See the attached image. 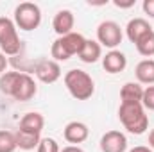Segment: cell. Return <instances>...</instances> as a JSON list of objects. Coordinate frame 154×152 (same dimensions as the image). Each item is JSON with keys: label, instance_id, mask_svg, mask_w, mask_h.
<instances>
[{"label": "cell", "instance_id": "obj_1", "mask_svg": "<svg viewBox=\"0 0 154 152\" xmlns=\"http://www.w3.org/2000/svg\"><path fill=\"white\" fill-rule=\"evenodd\" d=\"M118 118L131 134H143L149 129V116L145 114L142 102H122Z\"/></svg>", "mask_w": 154, "mask_h": 152}, {"label": "cell", "instance_id": "obj_2", "mask_svg": "<svg viewBox=\"0 0 154 152\" xmlns=\"http://www.w3.org/2000/svg\"><path fill=\"white\" fill-rule=\"evenodd\" d=\"M65 86L75 100H88L95 93V82L91 75L84 70H70L65 75Z\"/></svg>", "mask_w": 154, "mask_h": 152}, {"label": "cell", "instance_id": "obj_3", "mask_svg": "<svg viewBox=\"0 0 154 152\" xmlns=\"http://www.w3.org/2000/svg\"><path fill=\"white\" fill-rule=\"evenodd\" d=\"M86 43V38L79 32H70L66 36H61L57 38L52 47H50V56L56 63L59 61H68L72 56H79L82 47Z\"/></svg>", "mask_w": 154, "mask_h": 152}, {"label": "cell", "instance_id": "obj_4", "mask_svg": "<svg viewBox=\"0 0 154 152\" xmlns=\"http://www.w3.org/2000/svg\"><path fill=\"white\" fill-rule=\"evenodd\" d=\"M41 23V9L32 2H22L14 9V25L22 31H34Z\"/></svg>", "mask_w": 154, "mask_h": 152}, {"label": "cell", "instance_id": "obj_5", "mask_svg": "<svg viewBox=\"0 0 154 152\" xmlns=\"http://www.w3.org/2000/svg\"><path fill=\"white\" fill-rule=\"evenodd\" d=\"M22 48L16 25L13 20L0 16V52L5 56H16Z\"/></svg>", "mask_w": 154, "mask_h": 152}, {"label": "cell", "instance_id": "obj_6", "mask_svg": "<svg viewBox=\"0 0 154 152\" xmlns=\"http://www.w3.org/2000/svg\"><path fill=\"white\" fill-rule=\"evenodd\" d=\"M97 41H99L100 47L115 50V47H118L122 43V29H120V25L113 20L102 22L97 27Z\"/></svg>", "mask_w": 154, "mask_h": 152}, {"label": "cell", "instance_id": "obj_7", "mask_svg": "<svg viewBox=\"0 0 154 152\" xmlns=\"http://www.w3.org/2000/svg\"><path fill=\"white\" fill-rule=\"evenodd\" d=\"M34 74H36V77L41 82L52 84V82H56L61 77V66L54 59H41L34 66Z\"/></svg>", "mask_w": 154, "mask_h": 152}, {"label": "cell", "instance_id": "obj_8", "mask_svg": "<svg viewBox=\"0 0 154 152\" xmlns=\"http://www.w3.org/2000/svg\"><path fill=\"white\" fill-rule=\"evenodd\" d=\"M127 138L120 131H108L100 138V150L102 152H125Z\"/></svg>", "mask_w": 154, "mask_h": 152}, {"label": "cell", "instance_id": "obj_9", "mask_svg": "<svg viewBox=\"0 0 154 152\" xmlns=\"http://www.w3.org/2000/svg\"><path fill=\"white\" fill-rule=\"evenodd\" d=\"M74 25H75V18H74V13L68 11V9L57 11L56 16H54V20H52L54 32H56L59 38H61V36H66V34H70V32H74V31H72Z\"/></svg>", "mask_w": 154, "mask_h": 152}, {"label": "cell", "instance_id": "obj_10", "mask_svg": "<svg viewBox=\"0 0 154 152\" xmlns=\"http://www.w3.org/2000/svg\"><path fill=\"white\" fill-rule=\"evenodd\" d=\"M63 136H65V140H66L68 143L77 145V143H82V141L88 140L90 129H88V125H86L84 122H77L75 120V122H70V123L65 125Z\"/></svg>", "mask_w": 154, "mask_h": 152}, {"label": "cell", "instance_id": "obj_11", "mask_svg": "<svg viewBox=\"0 0 154 152\" xmlns=\"http://www.w3.org/2000/svg\"><path fill=\"white\" fill-rule=\"evenodd\" d=\"M149 32H152V27L149 25V22L145 18H133L125 25V34H127L129 41L134 43V45L143 38L145 34H149Z\"/></svg>", "mask_w": 154, "mask_h": 152}, {"label": "cell", "instance_id": "obj_12", "mask_svg": "<svg viewBox=\"0 0 154 152\" xmlns=\"http://www.w3.org/2000/svg\"><path fill=\"white\" fill-rule=\"evenodd\" d=\"M36 91H38V88H36L34 79L29 75V74H22L20 82H18V86L14 90L13 99L14 100H20V102H27V100H31L36 95Z\"/></svg>", "mask_w": 154, "mask_h": 152}, {"label": "cell", "instance_id": "obj_13", "mask_svg": "<svg viewBox=\"0 0 154 152\" xmlns=\"http://www.w3.org/2000/svg\"><path fill=\"white\" fill-rule=\"evenodd\" d=\"M43 127H45V118H43V114L32 111V113H27V114L22 116L20 125H18V131L29 132V134H41Z\"/></svg>", "mask_w": 154, "mask_h": 152}, {"label": "cell", "instance_id": "obj_14", "mask_svg": "<svg viewBox=\"0 0 154 152\" xmlns=\"http://www.w3.org/2000/svg\"><path fill=\"white\" fill-rule=\"evenodd\" d=\"M102 66L108 74H120L127 66V57L120 50H109L102 57Z\"/></svg>", "mask_w": 154, "mask_h": 152}, {"label": "cell", "instance_id": "obj_15", "mask_svg": "<svg viewBox=\"0 0 154 152\" xmlns=\"http://www.w3.org/2000/svg\"><path fill=\"white\" fill-rule=\"evenodd\" d=\"M100 57H102V47L99 45V41L86 39V43H84V47L79 54V59L86 65H91V63H97Z\"/></svg>", "mask_w": 154, "mask_h": 152}, {"label": "cell", "instance_id": "obj_16", "mask_svg": "<svg viewBox=\"0 0 154 152\" xmlns=\"http://www.w3.org/2000/svg\"><path fill=\"white\" fill-rule=\"evenodd\" d=\"M136 79L140 84L154 86V59H143L136 65Z\"/></svg>", "mask_w": 154, "mask_h": 152}, {"label": "cell", "instance_id": "obj_17", "mask_svg": "<svg viewBox=\"0 0 154 152\" xmlns=\"http://www.w3.org/2000/svg\"><path fill=\"white\" fill-rule=\"evenodd\" d=\"M143 97V88L140 82H125L120 90V99L122 102H142Z\"/></svg>", "mask_w": 154, "mask_h": 152}, {"label": "cell", "instance_id": "obj_18", "mask_svg": "<svg viewBox=\"0 0 154 152\" xmlns=\"http://www.w3.org/2000/svg\"><path fill=\"white\" fill-rule=\"evenodd\" d=\"M20 77H22V72H5L0 75V91L13 97L14 95V90L20 82Z\"/></svg>", "mask_w": 154, "mask_h": 152}, {"label": "cell", "instance_id": "obj_19", "mask_svg": "<svg viewBox=\"0 0 154 152\" xmlns=\"http://www.w3.org/2000/svg\"><path fill=\"white\" fill-rule=\"evenodd\" d=\"M14 138H16V147L22 149V150H32V149H38L39 141V134H29V132H22V131H16L14 132Z\"/></svg>", "mask_w": 154, "mask_h": 152}, {"label": "cell", "instance_id": "obj_20", "mask_svg": "<svg viewBox=\"0 0 154 152\" xmlns=\"http://www.w3.org/2000/svg\"><path fill=\"white\" fill-rule=\"evenodd\" d=\"M136 50L143 57H152L154 56V31L145 34L143 38L136 43Z\"/></svg>", "mask_w": 154, "mask_h": 152}, {"label": "cell", "instance_id": "obj_21", "mask_svg": "<svg viewBox=\"0 0 154 152\" xmlns=\"http://www.w3.org/2000/svg\"><path fill=\"white\" fill-rule=\"evenodd\" d=\"M16 147V138L14 132L11 131H0V152H14Z\"/></svg>", "mask_w": 154, "mask_h": 152}, {"label": "cell", "instance_id": "obj_22", "mask_svg": "<svg viewBox=\"0 0 154 152\" xmlns=\"http://www.w3.org/2000/svg\"><path fill=\"white\" fill-rule=\"evenodd\" d=\"M36 150L38 152H61V149H59V145H57V141L54 138H41Z\"/></svg>", "mask_w": 154, "mask_h": 152}, {"label": "cell", "instance_id": "obj_23", "mask_svg": "<svg viewBox=\"0 0 154 152\" xmlns=\"http://www.w3.org/2000/svg\"><path fill=\"white\" fill-rule=\"evenodd\" d=\"M142 106H143V109L154 111V86H147V88H143Z\"/></svg>", "mask_w": 154, "mask_h": 152}, {"label": "cell", "instance_id": "obj_24", "mask_svg": "<svg viewBox=\"0 0 154 152\" xmlns=\"http://www.w3.org/2000/svg\"><path fill=\"white\" fill-rule=\"evenodd\" d=\"M143 13L149 16V18H154V0H143Z\"/></svg>", "mask_w": 154, "mask_h": 152}, {"label": "cell", "instance_id": "obj_25", "mask_svg": "<svg viewBox=\"0 0 154 152\" xmlns=\"http://www.w3.org/2000/svg\"><path fill=\"white\" fill-rule=\"evenodd\" d=\"M116 7H122V9H127V7H133L134 5V0H127V2H120V0H115L113 2Z\"/></svg>", "mask_w": 154, "mask_h": 152}, {"label": "cell", "instance_id": "obj_26", "mask_svg": "<svg viewBox=\"0 0 154 152\" xmlns=\"http://www.w3.org/2000/svg\"><path fill=\"white\" fill-rule=\"evenodd\" d=\"M5 68H7V57H5V54L0 52V75L5 74Z\"/></svg>", "mask_w": 154, "mask_h": 152}, {"label": "cell", "instance_id": "obj_27", "mask_svg": "<svg viewBox=\"0 0 154 152\" xmlns=\"http://www.w3.org/2000/svg\"><path fill=\"white\" fill-rule=\"evenodd\" d=\"M61 152H84V150L81 147H77V145H68V147L61 149Z\"/></svg>", "mask_w": 154, "mask_h": 152}, {"label": "cell", "instance_id": "obj_28", "mask_svg": "<svg viewBox=\"0 0 154 152\" xmlns=\"http://www.w3.org/2000/svg\"><path fill=\"white\" fill-rule=\"evenodd\" d=\"M129 152H152V149H149V147H145V145H138V147L131 149Z\"/></svg>", "mask_w": 154, "mask_h": 152}, {"label": "cell", "instance_id": "obj_29", "mask_svg": "<svg viewBox=\"0 0 154 152\" xmlns=\"http://www.w3.org/2000/svg\"><path fill=\"white\" fill-rule=\"evenodd\" d=\"M149 149H152L154 150V129L149 132Z\"/></svg>", "mask_w": 154, "mask_h": 152}]
</instances>
